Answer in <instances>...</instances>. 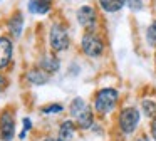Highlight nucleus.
<instances>
[{
  "label": "nucleus",
  "mask_w": 156,
  "mask_h": 141,
  "mask_svg": "<svg viewBox=\"0 0 156 141\" xmlns=\"http://www.w3.org/2000/svg\"><path fill=\"white\" fill-rule=\"evenodd\" d=\"M141 109L143 114L148 118H156V101L154 99H143L141 101Z\"/></svg>",
  "instance_id": "15"
},
{
  "label": "nucleus",
  "mask_w": 156,
  "mask_h": 141,
  "mask_svg": "<svg viewBox=\"0 0 156 141\" xmlns=\"http://www.w3.org/2000/svg\"><path fill=\"white\" fill-rule=\"evenodd\" d=\"M5 87H7V79H5V77L2 76V74H0V92H2V91H4Z\"/></svg>",
  "instance_id": "22"
},
{
  "label": "nucleus",
  "mask_w": 156,
  "mask_h": 141,
  "mask_svg": "<svg viewBox=\"0 0 156 141\" xmlns=\"http://www.w3.org/2000/svg\"><path fill=\"white\" fill-rule=\"evenodd\" d=\"M126 0H99V5L104 12H109V13H114V12H119V10L124 7Z\"/></svg>",
  "instance_id": "14"
},
{
  "label": "nucleus",
  "mask_w": 156,
  "mask_h": 141,
  "mask_svg": "<svg viewBox=\"0 0 156 141\" xmlns=\"http://www.w3.org/2000/svg\"><path fill=\"white\" fill-rule=\"evenodd\" d=\"M64 109L62 104H47V106L42 107V113L44 114H55V113H61Z\"/></svg>",
  "instance_id": "18"
},
{
  "label": "nucleus",
  "mask_w": 156,
  "mask_h": 141,
  "mask_svg": "<svg viewBox=\"0 0 156 141\" xmlns=\"http://www.w3.org/2000/svg\"><path fill=\"white\" fill-rule=\"evenodd\" d=\"M52 2L51 0H30L29 2V10L32 13H39V15H44L51 10Z\"/></svg>",
  "instance_id": "10"
},
{
  "label": "nucleus",
  "mask_w": 156,
  "mask_h": 141,
  "mask_svg": "<svg viewBox=\"0 0 156 141\" xmlns=\"http://www.w3.org/2000/svg\"><path fill=\"white\" fill-rule=\"evenodd\" d=\"M22 123H24V131L20 133V138H24V136H25V133H27V131L30 129L32 123H30V119H29V118H24V121H22Z\"/></svg>",
  "instance_id": "20"
},
{
  "label": "nucleus",
  "mask_w": 156,
  "mask_h": 141,
  "mask_svg": "<svg viewBox=\"0 0 156 141\" xmlns=\"http://www.w3.org/2000/svg\"><path fill=\"white\" fill-rule=\"evenodd\" d=\"M12 59V42L7 37H0V69H5V67L10 64Z\"/></svg>",
  "instance_id": "7"
},
{
  "label": "nucleus",
  "mask_w": 156,
  "mask_h": 141,
  "mask_svg": "<svg viewBox=\"0 0 156 141\" xmlns=\"http://www.w3.org/2000/svg\"><path fill=\"white\" fill-rule=\"evenodd\" d=\"M81 47H82V52L89 57H99L104 52V42H102V39L94 32H87V34L82 35Z\"/></svg>",
  "instance_id": "4"
},
{
  "label": "nucleus",
  "mask_w": 156,
  "mask_h": 141,
  "mask_svg": "<svg viewBox=\"0 0 156 141\" xmlns=\"http://www.w3.org/2000/svg\"><path fill=\"white\" fill-rule=\"evenodd\" d=\"M149 131H151V136H153V139L156 141V118H153V121H151V126H149Z\"/></svg>",
  "instance_id": "21"
},
{
  "label": "nucleus",
  "mask_w": 156,
  "mask_h": 141,
  "mask_svg": "<svg viewBox=\"0 0 156 141\" xmlns=\"http://www.w3.org/2000/svg\"><path fill=\"white\" fill-rule=\"evenodd\" d=\"M49 45L54 52H62L69 47V34L61 24H54L49 32Z\"/></svg>",
  "instance_id": "3"
},
{
  "label": "nucleus",
  "mask_w": 156,
  "mask_h": 141,
  "mask_svg": "<svg viewBox=\"0 0 156 141\" xmlns=\"http://www.w3.org/2000/svg\"><path fill=\"white\" fill-rule=\"evenodd\" d=\"M76 121H77V126L81 128V129H89V128L92 126V123H94V114H92V109L87 106L77 118H76Z\"/></svg>",
  "instance_id": "11"
},
{
  "label": "nucleus",
  "mask_w": 156,
  "mask_h": 141,
  "mask_svg": "<svg viewBox=\"0 0 156 141\" xmlns=\"http://www.w3.org/2000/svg\"><path fill=\"white\" fill-rule=\"evenodd\" d=\"M76 134V124L72 121H64L59 128V139L62 141H71Z\"/></svg>",
  "instance_id": "13"
},
{
  "label": "nucleus",
  "mask_w": 156,
  "mask_h": 141,
  "mask_svg": "<svg viewBox=\"0 0 156 141\" xmlns=\"http://www.w3.org/2000/svg\"><path fill=\"white\" fill-rule=\"evenodd\" d=\"M134 141H148V138H146V136H139V138H136Z\"/></svg>",
  "instance_id": "23"
},
{
  "label": "nucleus",
  "mask_w": 156,
  "mask_h": 141,
  "mask_svg": "<svg viewBox=\"0 0 156 141\" xmlns=\"http://www.w3.org/2000/svg\"><path fill=\"white\" fill-rule=\"evenodd\" d=\"M139 111L136 109L134 106H128V107H122L121 113H119V118H118V124H119V129L122 131L124 134H131L136 131L139 124Z\"/></svg>",
  "instance_id": "2"
},
{
  "label": "nucleus",
  "mask_w": 156,
  "mask_h": 141,
  "mask_svg": "<svg viewBox=\"0 0 156 141\" xmlns=\"http://www.w3.org/2000/svg\"><path fill=\"white\" fill-rule=\"evenodd\" d=\"M44 141H62V139H55V138H47V139H44Z\"/></svg>",
  "instance_id": "24"
},
{
  "label": "nucleus",
  "mask_w": 156,
  "mask_h": 141,
  "mask_svg": "<svg viewBox=\"0 0 156 141\" xmlns=\"http://www.w3.org/2000/svg\"><path fill=\"white\" fill-rule=\"evenodd\" d=\"M119 99V92L112 87H102L96 92L94 97V109L99 114H108L116 107Z\"/></svg>",
  "instance_id": "1"
},
{
  "label": "nucleus",
  "mask_w": 156,
  "mask_h": 141,
  "mask_svg": "<svg viewBox=\"0 0 156 141\" xmlns=\"http://www.w3.org/2000/svg\"><path fill=\"white\" fill-rule=\"evenodd\" d=\"M126 3H128V7L131 10H134V12H139V10H143V7H144L143 0H126Z\"/></svg>",
  "instance_id": "19"
},
{
  "label": "nucleus",
  "mask_w": 156,
  "mask_h": 141,
  "mask_svg": "<svg viewBox=\"0 0 156 141\" xmlns=\"http://www.w3.org/2000/svg\"><path fill=\"white\" fill-rule=\"evenodd\" d=\"M76 19H77L79 25L91 32L96 27V24H98V13H96V10L92 9L91 5H82L81 9L76 12Z\"/></svg>",
  "instance_id": "6"
},
{
  "label": "nucleus",
  "mask_w": 156,
  "mask_h": 141,
  "mask_svg": "<svg viewBox=\"0 0 156 141\" xmlns=\"http://www.w3.org/2000/svg\"><path fill=\"white\" fill-rule=\"evenodd\" d=\"M39 69H42L44 72L52 74V72H57L61 69V60L54 56H45L39 60Z\"/></svg>",
  "instance_id": "8"
},
{
  "label": "nucleus",
  "mask_w": 156,
  "mask_h": 141,
  "mask_svg": "<svg viewBox=\"0 0 156 141\" xmlns=\"http://www.w3.org/2000/svg\"><path fill=\"white\" fill-rule=\"evenodd\" d=\"M22 27H24V17H22L20 12H15L14 15L10 17V20H9V32H10L15 39H19L20 34H22Z\"/></svg>",
  "instance_id": "9"
},
{
  "label": "nucleus",
  "mask_w": 156,
  "mask_h": 141,
  "mask_svg": "<svg viewBox=\"0 0 156 141\" xmlns=\"http://www.w3.org/2000/svg\"><path fill=\"white\" fill-rule=\"evenodd\" d=\"M146 40L151 47H156V20H153V24L146 29Z\"/></svg>",
  "instance_id": "17"
},
{
  "label": "nucleus",
  "mask_w": 156,
  "mask_h": 141,
  "mask_svg": "<svg viewBox=\"0 0 156 141\" xmlns=\"http://www.w3.org/2000/svg\"><path fill=\"white\" fill-rule=\"evenodd\" d=\"M154 62H156V56H154Z\"/></svg>",
  "instance_id": "25"
},
{
  "label": "nucleus",
  "mask_w": 156,
  "mask_h": 141,
  "mask_svg": "<svg viewBox=\"0 0 156 141\" xmlns=\"http://www.w3.org/2000/svg\"><path fill=\"white\" fill-rule=\"evenodd\" d=\"M27 79L35 86H44L49 82V74L44 72L42 69H32L27 72Z\"/></svg>",
  "instance_id": "12"
},
{
  "label": "nucleus",
  "mask_w": 156,
  "mask_h": 141,
  "mask_svg": "<svg viewBox=\"0 0 156 141\" xmlns=\"http://www.w3.org/2000/svg\"><path fill=\"white\" fill-rule=\"evenodd\" d=\"M15 136V118L9 109L0 113V138L4 141H12Z\"/></svg>",
  "instance_id": "5"
},
{
  "label": "nucleus",
  "mask_w": 156,
  "mask_h": 141,
  "mask_svg": "<svg viewBox=\"0 0 156 141\" xmlns=\"http://www.w3.org/2000/svg\"><path fill=\"white\" fill-rule=\"evenodd\" d=\"M87 107V104H86V101L82 99V97H76L74 101L71 103V106H69V111H71L72 118H77L79 114L82 113V111Z\"/></svg>",
  "instance_id": "16"
}]
</instances>
